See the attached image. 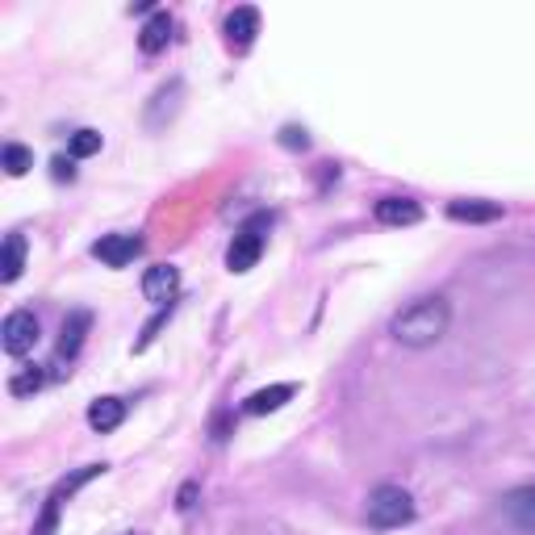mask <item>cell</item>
Returning <instances> with one entry per match:
<instances>
[{"label":"cell","instance_id":"6da1fadb","mask_svg":"<svg viewBox=\"0 0 535 535\" xmlns=\"http://www.w3.org/2000/svg\"><path fill=\"white\" fill-rule=\"evenodd\" d=\"M452 327V306L448 297H414L410 306H402L389 322V335L398 339L410 352H423V347H435Z\"/></svg>","mask_w":535,"mask_h":535},{"label":"cell","instance_id":"7a4b0ae2","mask_svg":"<svg viewBox=\"0 0 535 535\" xmlns=\"http://www.w3.org/2000/svg\"><path fill=\"white\" fill-rule=\"evenodd\" d=\"M268 230H272V214H251L239 226V235L230 239V247H226V268L230 272H251L255 264H260L264 243H268Z\"/></svg>","mask_w":535,"mask_h":535},{"label":"cell","instance_id":"3957f363","mask_svg":"<svg viewBox=\"0 0 535 535\" xmlns=\"http://www.w3.org/2000/svg\"><path fill=\"white\" fill-rule=\"evenodd\" d=\"M368 523L377 531H393V527H406L414 519V498L402 490V485H377L368 494V506H364Z\"/></svg>","mask_w":535,"mask_h":535},{"label":"cell","instance_id":"277c9868","mask_svg":"<svg viewBox=\"0 0 535 535\" xmlns=\"http://www.w3.org/2000/svg\"><path fill=\"white\" fill-rule=\"evenodd\" d=\"M38 335H42L38 314L13 310V314L5 318V327H0V347H5V356H26V352H34Z\"/></svg>","mask_w":535,"mask_h":535},{"label":"cell","instance_id":"5b68a950","mask_svg":"<svg viewBox=\"0 0 535 535\" xmlns=\"http://www.w3.org/2000/svg\"><path fill=\"white\" fill-rule=\"evenodd\" d=\"M502 519L523 535H535V485H515L502 494Z\"/></svg>","mask_w":535,"mask_h":535},{"label":"cell","instance_id":"8992f818","mask_svg":"<svg viewBox=\"0 0 535 535\" xmlns=\"http://www.w3.org/2000/svg\"><path fill=\"white\" fill-rule=\"evenodd\" d=\"M92 255H97L105 268H126L143 255V239L138 235H105V239L92 243Z\"/></svg>","mask_w":535,"mask_h":535},{"label":"cell","instance_id":"52a82bcc","mask_svg":"<svg viewBox=\"0 0 535 535\" xmlns=\"http://www.w3.org/2000/svg\"><path fill=\"white\" fill-rule=\"evenodd\" d=\"M176 293H180V268H172V264H155V268L143 272V297L155 301L159 310L172 306Z\"/></svg>","mask_w":535,"mask_h":535},{"label":"cell","instance_id":"ba28073f","mask_svg":"<svg viewBox=\"0 0 535 535\" xmlns=\"http://www.w3.org/2000/svg\"><path fill=\"white\" fill-rule=\"evenodd\" d=\"M372 218H377L381 226H418L423 222V205H418L414 197H381L377 205H372Z\"/></svg>","mask_w":535,"mask_h":535},{"label":"cell","instance_id":"9c48e42d","mask_svg":"<svg viewBox=\"0 0 535 535\" xmlns=\"http://www.w3.org/2000/svg\"><path fill=\"white\" fill-rule=\"evenodd\" d=\"M255 34H260V9L239 5L235 13L226 17V42H230V51H251Z\"/></svg>","mask_w":535,"mask_h":535},{"label":"cell","instance_id":"30bf717a","mask_svg":"<svg viewBox=\"0 0 535 535\" xmlns=\"http://www.w3.org/2000/svg\"><path fill=\"white\" fill-rule=\"evenodd\" d=\"M92 331V314L88 310H72L63 318V327H59V360H76L80 356V347Z\"/></svg>","mask_w":535,"mask_h":535},{"label":"cell","instance_id":"8fae6325","mask_svg":"<svg viewBox=\"0 0 535 535\" xmlns=\"http://www.w3.org/2000/svg\"><path fill=\"white\" fill-rule=\"evenodd\" d=\"M180 101H184V84L180 80H172V84H164L151 97V105H147V126L151 130H159V126H168L176 113H180Z\"/></svg>","mask_w":535,"mask_h":535},{"label":"cell","instance_id":"7c38bea8","mask_svg":"<svg viewBox=\"0 0 535 535\" xmlns=\"http://www.w3.org/2000/svg\"><path fill=\"white\" fill-rule=\"evenodd\" d=\"M168 42H172V17L164 9H155L147 17V26L138 30V51H143V55H159V51H168Z\"/></svg>","mask_w":535,"mask_h":535},{"label":"cell","instance_id":"4fadbf2b","mask_svg":"<svg viewBox=\"0 0 535 535\" xmlns=\"http://www.w3.org/2000/svg\"><path fill=\"white\" fill-rule=\"evenodd\" d=\"M293 393H297V385H289V381H281V385H268V389H255L251 398L243 402V410L251 414V418H260V414H276L285 402H293Z\"/></svg>","mask_w":535,"mask_h":535},{"label":"cell","instance_id":"5bb4252c","mask_svg":"<svg viewBox=\"0 0 535 535\" xmlns=\"http://www.w3.org/2000/svg\"><path fill=\"white\" fill-rule=\"evenodd\" d=\"M126 423V402L122 398H97L88 406V427L97 431V435H109V431H118Z\"/></svg>","mask_w":535,"mask_h":535},{"label":"cell","instance_id":"9a60e30c","mask_svg":"<svg viewBox=\"0 0 535 535\" xmlns=\"http://www.w3.org/2000/svg\"><path fill=\"white\" fill-rule=\"evenodd\" d=\"M21 272H26V235L13 230L5 247H0V281L13 285V281H21Z\"/></svg>","mask_w":535,"mask_h":535},{"label":"cell","instance_id":"2e32d148","mask_svg":"<svg viewBox=\"0 0 535 535\" xmlns=\"http://www.w3.org/2000/svg\"><path fill=\"white\" fill-rule=\"evenodd\" d=\"M448 218L452 222H498L502 218V205L498 201H452L448 205Z\"/></svg>","mask_w":535,"mask_h":535},{"label":"cell","instance_id":"e0dca14e","mask_svg":"<svg viewBox=\"0 0 535 535\" xmlns=\"http://www.w3.org/2000/svg\"><path fill=\"white\" fill-rule=\"evenodd\" d=\"M101 130H76V134H67V155L72 159H92V155H101Z\"/></svg>","mask_w":535,"mask_h":535},{"label":"cell","instance_id":"ac0fdd59","mask_svg":"<svg viewBox=\"0 0 535 535\" xmlns=\"http://www.w3.org/2000/svg\"><path fill=\"white\" fill-rule=\"evenodd\" d=\"M0 164H5L9 176H26L34 168V151L21 147V143H5V151H0Z\"/></svg>","mask_w":535,"mask_h":535},{"label":"cell","instance_id":"d6986e66","mask_svg":"<svg viewBox=\"0 0 535 535\" xmlns=\"http://www.w3.org/2000/svg\"><path fill=\"white\" fill-rule=\"evenodd\" d=\"M105 469H109V464H84L80 473H72V477H67V481H59V490H55V494H59V498H72V494L80 490V485H88L92 477H101Z\"/></svg>","mask_w":535,"mask_h":535},{"label":"cell","instance_id":"ffe728a7","mask_svg":"<svg viewBox=\"0 0 535 535\" xmlns=\"http://www.w3.org/2000/svg\"><path fill=\"white\" fill-rule=\"evenodd\" d=\"M42 381H46V372L34 364V368H26V372H17V377L9 381V389L17 393V398H26V393H38V389H42Z\"/></svg>","mask_w":535,"mask_h":535},{"label":"cell","instance_id":"44dd1931","mask_svg":"<svg viewBox=\"0 0 535 535\" xmlns=\"http://www.w3.org/2000/svg\"><path fill=\"white\" fill-rule=\"evenodd\" d=\"M59 506H63V498H59V494L46 498L42 515H38V523H34V535H55V527H59Z\"/></svg>","mask_w":535,"mask_h":535},{"label":"cell","instance_id":"7402d4cb","mask_svg":"<svg viewBox=\"0 0 535 535\" xmlns=\"http://www.w3.org/2000/svg\"><path fill=\"white\" fill-rule=\"evenodd\" d=\"M168 318H172V306H164V310H159V314H155V318L147 322V327H143V339L134 343V352H147V347L155 343V335H159V331L168 327Z\"/></svg>","mask_w":535,"mask_h":535},{"label":"cell","instance_id":"603a6c76","mask_svg":"<svg viewBox=\"0 0 535 535\" xmlns=\"http://www.w3.org/2000/svg\"><path fill=\"white\" fill-rule=\"evenodd\" d=\"M51 176H55L59 184H63V180L72 184V180H76V159H72V155H55V159H51Z\"/></svg>","mask_w":535,"mask_h":535},{"label":"cell","instance_id":"cb8c5ba5","mask_svg":"<svg viewBox=\"0 0 535 535\" xmlns=\"http://www.w3.org/2000/svg\"><path fill=\"white\" fill-rule=\"evenodd\" d=\"M281 147H289V151H306V147H310V134L301 130V126H285V130H281Z\"/></svg>","mask_w":535,"mask_h":535},{"label":"cell","instance_id":"d4e9b609","mask_svg":"<svg viewBox=\"0 0 535 535\" xmlns=\"http://www.w3.org/2000/svg\"><path fill=\"white\" fill-rule=\"evenodd\" d=\"M176 506H180V510H193V506H197V485H193V481L180 490V502H176Z\"/></svg>","mask_w":535,"mask_h":535}]
</instances>
